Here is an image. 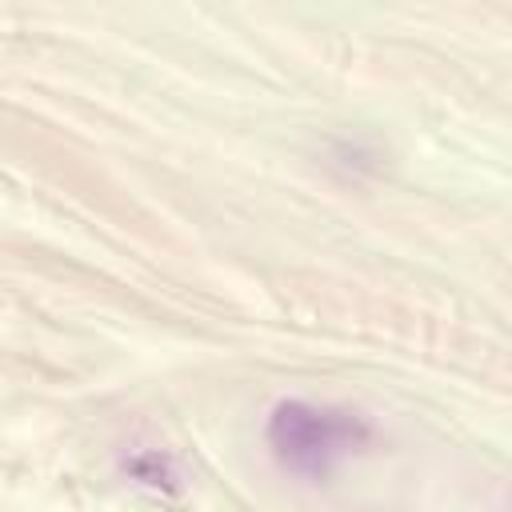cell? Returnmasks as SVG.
<instances>
[{
  "instance_id": "obj_1",
  "label": "cell",
  "mask_w": 512,
  "mask_h": 512,
  "mask_svg": "<svg viewBox=\"0 0 512 512\" xmlns=\"http://www.w3.org/2000/svg\"><path fill=\"white\" fill-rule=\"evenodd\" d=\"M272 460L308 484H328L352 456L372 444V424L336 404L312 400H280L264 428Z\"/></svg>"
}]
</instances>
